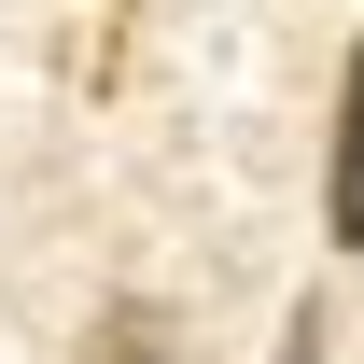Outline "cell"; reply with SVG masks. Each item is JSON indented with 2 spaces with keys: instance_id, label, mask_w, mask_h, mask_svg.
Listing matches in <instances>:
<instances>
[{
  "instance_id": "obj_3",
  "label": "cell",
  "mask_w": 364,
  "mask_h": 364,
  "mask_svg": "<svg viewBox=\"0 0 364 364\" xmlns=\"http://www.w3.org/2000/svg\"><path fill=\"white\" fill-rule=\"evenodd\" d=\"M309 350H322V336H309V322H294V350H280V364H309Z\"/></svg>"
},
{
  "instance_id": "obj_2",
  "label": "cell",
  "mask_w": 364,
  "mask_h": 364,
  "mask_svg": "<svg viewBox=\"0 0 364 364\" xmlns=\"http://www.w3.org/2000/svg\"><path fill=\"white\" fill-rule=\"evenodd\" d=\"M98 364H168V350H154V322H112V336H98Z\"/></svg>"
},
{
  "instance_id": "obj_1",
  "label": "cell",
  "mask_w": 364,
  "mask_h": 364,
  "mask_svg": "<svg viewBox=\"0 0 364 364\" xmlns=\"http://www.w3.org/2000/svg\"><path fill=\"white\" fill-rule=\"evenodd\" d=\"M322 225H336V252H364V43H350V70H336V154H322Z\"/></svg>"
}]
</instances>
